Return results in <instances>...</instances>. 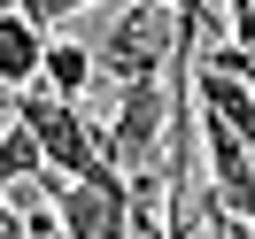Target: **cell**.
<instances>
[{
  "mask_svg": "<svg viewBox=\"0 0 255 239\" xmlns=\"http://www.w3.org/2000/svg\"><path fill=\"white\" fill-rule=\"evenodd\" d=\"M93 78H101L93 47H78V39H47V70H39V85H47V93L85 100V85H93Z\"/></svg>",
  "mask_w": 255,
  "mask_h": 239,
  "instance_id": "8992f818",
  "label": "cell"
},
{
  "mask_svg": "<svg viewBox=\"0 0 255 239\" xmlns=\"http://www.w3.org/2000/svg\"><path fill=\"white\" fill-rule=\"evenodd\" d=\"M217 239H224V232H217Z\"/></svg>",
  "mask_w": 255,
  "mask_h": 239,
  "instance_id": "4fadbf2b",
  "label": "cell"
},
{
  "mask_svg": "<svg viewBox=\"0 0 255 239\" xmlns=\"http://www.w3.org/2000/svg\"><path fill=\"white\" fill-rule=\"evenodd\" d=\"M162 239H186V216H170V232H162Z\"/></svg>",
  "mask_w": 255,
  "mask_h": 239,
  "instance_id": "8fae6325",
  "label": "cell"
},
{
  "mask_svg": "<svg viewBox=\"0 0 255 239\" xmlns=\"http://www.w3.org/2000/svg\"><path fill=\"white\" fill-rule=\"evenodd\" d=\"M16 8H23V0H0V16H16Z\"/></svg>",
  "mask_w": 255,
  "mask_h": 239,
  "instance_id": "7c38bea8",
  "label": "cell"
},
{
  "mask_svg": "<svg viewBox=\"0 0 255 239\" xmlns=\"http://www.w3.org/2000/svg\"><path fill=\"white\" fill-rule=\"evenodd\" d=\"M16 116L31 124L47 170H62V177L109 170V147H101V124L85 116V100H62V93H47V85H31V93H16Z\"/></svg>",
  "mask_w": 255,
  "mask_h": 239,
  "instance_id": "7a4b0ae2",
  "label": "cell"
},
{
  "mask_svg": "<svg viewBox=\"0 0 255 239\" xmlns=\"http://www.w3.org/2000/svg\"><path fill=\"white\" fill-rule=\"evenodd\" d=\"M0 239H31V232H23V216H16V201H0Z\"/></svg>",
  "mask_w": 255,
  "mask_h": 239,
  "instance_id": "9c48e42d",
  "label": "cell"
},
{
  "mask_svg": "<svg viewBox=\"0 0 255 239\" xmlns=\"http://www.w3.org/2000/svg\"><path fill=\"white\" fill-rule=\"evenodd\" d=\"M8 124H16V93H0V131H8Z\"/></svg>",
  "mask_w": 255,
  "mask_h": 239,
  "instance_id": "30bf717a",
  "label": "cell"
},
{
  "mask_svg": "<svg viewBox=\"0 0 255 239\" xmlns=\"http://www.w3.org/2000/svg\"><path fill=\"white\" fill-rule=\"evenodd\" d=\"M193 100H201V116L232 124L240 139H248V155H255V85L224 78V70H193Z\"/></svg>",
  "mask_w": 255,
  "mask_h": 239,
  "instance_id": "5b68a950",
  "label": "cell"
},
{
  "mask_svg": "<svg viewBox=\"0 0 255 239\" xmlns=\"http://www.w3.org/2000/svg\"><path fill=\"white\" fill-rule=\"evenodd\" d=\"M170 93H162V78H147V85H124L116 93V116L101 124V147H109V162L124 177H147L155 170V155L170 147Z\"/></svg>",
  "mask_w": 255,
  "mask_h": 239,
  "instance_id": "3957f363",
  "label": "cell"
},
{
  "mask_svg": "<svg viewBox=\"0 0 255 239\" xmlns=\"http://www.w3.org/2000/svg\"><path fill=\"white\" fill-rule=\"evenodd\" d=\"M47 170V155H39V139H31V124H8L0 131V193H16V185H31V177Z\"/></svg>",
  "mask_w": 255,
  "mask_h": 239,
  "instance_id": "52a82bcc",
  "label": "cell"
},
{
  "mask_svg": "<svg viewBox=\"0 0 255 239\" xmlns=\"http://www.w3.org/2000/svg\"><path fill=\"white\" fill-rule=\"evenodd\" d=\"M193 62L201 70H224V78L255 85V39H224V47H193Z\"/></svg>",
  "mask_w": 255,
  "mask_h": 239,
  "instance_id": "ba28073f",
  "label": "cell"
},
{
  "mask_svg": "<svg viewBox=\"0 0 255 239\" xmlns=\"http://www.w3.org/2000/svg\"><path fill=\"white\" fill-rule=\"evenodd\" d=\"M178 39H186V23H178L170 0H131L124 16L101 31L93 62H101V78H116V85H147V78H170Z\"/></svg>",
  "mask_w": 255,
  "mask_h": 239,
  "instance_id": "6da1fadb",
  "label": "cell"
},
{
  "mask_svg": "<svg viewBox=\"0 0 255 239\" xmlns=\"http://www.w3.org/2000/svg\"><path fill=\"white\" fill-rule=\"evenodd\" d=\"M39 70H47V23L31 8L0 16V93H31Z\"/></svg>",
  "mask_w": 255,
  "mask_h": 239,
  "instance_id": "277c9868",
  "label": "cell"
}]
</instances>
